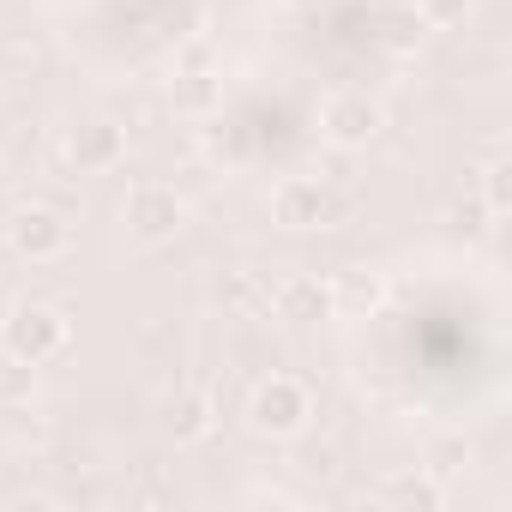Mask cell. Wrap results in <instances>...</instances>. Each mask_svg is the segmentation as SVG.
<instances>
[{"label": "cell", "instance_id": "obj_10", "mask_svg": "<svg viewBox=\"0 0 512 512\" xmlns=\"http://www.w3.org/2000/svg\"><path fill=\"white\" fill-rule=\"evenodd\" d=\"M380 506H404V512H434V506H446V488L428 476V470H398V476H386L380 482V494H374Z\"/></svg>", "mask_w": 512, "mask_h": 512}, {"label": "cell", "instance_id": "obj_11", "mask_svg": "<svg viewBox=\"0 0 512 512\" xmlns=\"http://www.w3.org/2000/svg\"><path fill=\"white\" fill-rule=\"evenodd\" d=\"M217 302H229L235 314H253V308H266L272 296L260 290V278H253V272H229V278L217 284Z\"/></svg>", "mask_w": 512, "mask_h": 512}, {"label": "cell", "instance_id": "obj_1", "mask_svg": "<svg viewBox=\"0 0 512 512\" xmlns=\"http://www.w3.org/2000/svg\"><path fill=\"white\" fill-rule=\"evenodd\" d=\"M314 422V386L302 374H266L247 392V428L260 440H296Z\"/></svg>", "mask_w": 512, "mask_h": 512}, {"label": "cell", "instance_id": "obj_3", "mask_svg": "<svg viewBox=\"0 0 512 512\" xmlns=\"http://www.w3.org/2000/svg\"><path fill=\"white\" fill-rule=\"evenodd\" d=\"M380 127H386V109H380V97H368V91H332L326 109H320V133H326V145H338V151L374 145Z\"/></svg>", "mask_w": 512, "mask_h": 512}, {"label": "cell", "instance_id": "obj_8", "mask_svg": "<svg viewBox=\"0 0 512 512\" xmlns=\"http://www.w3.org/2000/svg\"><path fill=\"white\" fill-rule=\"evenodd\" d=\"M272 302H278V314H284L290 326H314V320L338 314V284L302 272V278H284V284L272 290Z\"/></svg>", "mask_w": 512, "mask_h": 512}, {"label": "cell", "instance_id": "obj_16", "mask_svg": "<svg viewBox=\"0 0 512 512\" xmlns=\"http://www.w3.org/2000/svg\"><path fill=\"white\" fill-rule=\"evenodd\" d=\"M290 7H302V13H314V7H326V0H290Z\"/></svg>", "mask_w": 512, "mask_h": 512}, {"label": "cell", "instance_id": "obj_9", "mask_svg": "<svg viewBox=\"0 0 512 512\" xmlns=\"http://www.w3.org/2000/svg\"><path fill=\"white\" fill-rule=\"evenodd\" d=\"M157 428H163L169 440H199V434H211V398L193 392V386L169 392V398L157 404Z\"/></svg>", "mask_w": 512, "mask_h": 512}, {"label": "cell", "instance_id": "obj_12", "mask_svg": "<svg viewBox=\"0 0 512 512\" xmlns=\"http://www.w3.org/2000/svg\"><path fill=\"white\" fill-rule=\"evenodd\" d=\"M31 392H37V368L0 350V398H7V404H31Z\"/></svg>", "mask_w": 512, "mask_h": 512}, {"label": "cell", "instance_id": "obj_15", "mask_svg": "<svg viewBox=\"0 0 512 512\" xmlns=\"http://www.w3.org/2000/svg\"><path fill=\"white\" fill-rule=\"evenodd\" d=\"M175 103H187V109H205V103H217V85H211L205 73H187V85L175 91Z\"/></svg>", "mask_w": 512, "mask_h": 512}, {"label": "cell", "instance_id": "obj_17", "mask_svg": "<svg viewBox=\"0 0 512 512\" xmlns=\"http://www.w3.org/2000/svg\"><path fill=\"white\" fill-rule=\"evenodd\" d=\"M0 500H7V494H0Z\"/></svg>", "mask_w": 512, "mask_h": 512}, {"label": "cell", "instance_id": "obj_5", "mask_svg": "<svg viewBox=\"0 0 512 512\" xmlns=\"http://www.w3.org/2000/svg\"><path fill=\"white\" fill-rule=\"evenodd\" d=\"M7 241H13V253H19V260H31V266H49V260H61V253H67V241H73V223H67L55 205H19V211L7 217Z\"/></svg>", "mask_w": 512, "mask_h": 512}, {"label": "cell", "instance_id": "obj_13", "mask_svg": "<svg viewBox=\"0 0 512 512\" xmlns=\"http://www.w3.org/2000/svg\"><path fill=\"white\" fill-rule=\"evenodd\" d=\"M464 13H470V0H416V19H422V25H434V31L464 25Z\"/></svg>", "mask_w": 512, "mask_h": 512}, {"label": "cell", "instance_id": "obj_6", "mask_svg": "<svg viewBox=\"0 0 512 512\" xmlns=\"http://www.w3.org/2000/svg\"><path fill=\"white\" fill-rule=\"evenodd\" d=\"M61 157H67L79 175H109V169L127 157V127H115V121H103V115L73 121V127L61 133Z\"/></svg>", "mask_w": 512, "mask_h": 512}, {"label": "cell", "instance_id": "obj_2", "mask_svg": "<svg viewBox=\"0 0 512 512\" xmlns=\"http://www.w3.org/2000/svg\"><path fill=\"white\" fill-rule=\"evenodd\" d=\"M67 338H73L67 314L55 302H37V296L31 302H13L7 320H0V350L19 356V362H31V368H49L67 350Z\"/></svg>", "mask_w": 512, "mask_h": 512}, {"label": "cell", "instance_id": "obj_7", "mask_svg": "<svg viewBox=\"0 0 512 512\" xmlns=\"http://www.w3.org/2000/svg\"><path fill=\"white\" fill-rule=\"evenodd\" d=\"M272 223L278 229H326L332 223V193H326V181H314V175H284L278 187H272Z\"/></svg>", "mask_w": 512, "mask_h": 512}, {"label": "cell", "instance_id": "obj_14", "mask_svg": "<svg viewBox=\"0 0 512 512\" xmlns=\"http://www.w3.org/2000/svg\"><path fill=\"white\" fill-rule=\"evenodd\" d=\"M506 175H512V169H506V157H494V163L482 169V199H488V211H494V217L512 205V187H506Z\"/></svg>", "mask_w": 512, "mask_h": 512}, {"label": "cell", "instance_id": "obj_4", "mask_svg": "<svg viewBox=\"0 0 512 512\" xmlns=\"http://www.w3.org/2000/svg\"><path fill=\"white\" fill-rule=\"evenodd\" d=\"M121 223H127L139 241H169V235L187 223V199H181L169 181H133L127 199H121Z\"/></svg>", "mask_w": 512, "mask_h": 512}]
</instances>
